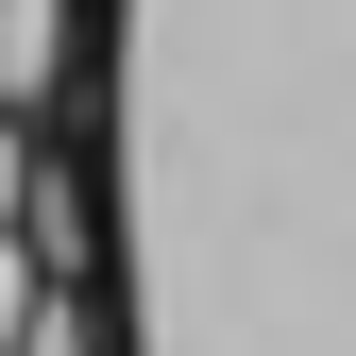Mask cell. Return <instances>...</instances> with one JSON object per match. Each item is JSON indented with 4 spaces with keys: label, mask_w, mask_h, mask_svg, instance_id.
Instances as JSON below:
<instances>
[{
    "label": "cell",
    "mask_w": 356,
    "mask_h": 356,
    "mask_svg": "<svg viewBox=\"0 0 356 356\" xmlns=\"http://www.w3.org/2000/svg\"><path fill=\"white\" fill-rule=\"evenodd\" d=\"M136 356H356V0H119Z\"/></svg>",
    "instance_id": "6da1fadb"
},
{
    "label": "cell",
    "mask_w": 356,
    "mask_h": 356,
    "mask_svg": "<svg viewBox=\"0 0 356 356\" xmlns=\"http://www.w3.org/2000/svg\"><path fill=\"white\" fill-rule=\"evenodd\" d=\"M68 68H85V0H0V119H34V136H51Z\"/></svg>",
    "instance_id": "7a4b0ae2"
},
{
    "label": "cell",
    "mask_w": 356,
    "mask_h": 356,
    "mask_svg": "<svg viewBox=\"0 0 356 356\" xmlns=\"http://www.w3.org/2000/svg\"><path fill=\"white\" fill-rule=\"evenodd\" d=\"M34 323H51V254L0 238V356H34Z\"/></svg>",
    "instance_id": "3957f363"
}]
</instances>
